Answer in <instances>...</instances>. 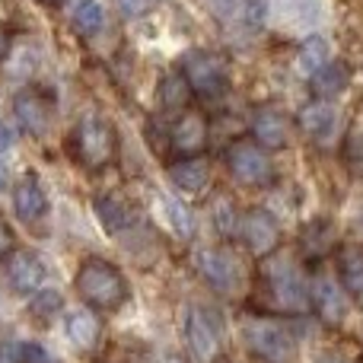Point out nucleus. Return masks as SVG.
Returning <instances> with one entry per match:
<instances>
[{"label": "nucleus", "instance_id": "nucleus-1", "mask_svg": "<svg viewBox=\"0 0 363 363\" xmlns=\"http://www.w3.org/2000/svg\"><path fill=\"white\" fill-rule=\"evenodd\" d=\"M74 287L89 309H102V313L121 309L128 303V294H131L125 274L106 258H86L77 271Z\"/></svg>", "mask_w": 363, "mask_h": 363}, {"label": "nucleus", "instance_id": "nucleus-2", "mask_svg": "<svg viewBox=\"0 0 363 363\" xmlns=\"http://www.w3.org/2000/svg\"><path fill=\"white\" fill-rule=\"evenodd\" d=\"M70 150L83 169H106L118 153V131L102 115H83L74 128Z\"/></svg>", "mask_w": 363, "mask_h": 363}, {"label": "nucleus", "instance_id": "nucleus-3", "mask_svg": "<svg viewBox=\"0 0 363 363\" xmlns=\"http://www.w3.org/2000/svg\"><path fill=\"white\" fill-rule=\"evenodd\" d=\"M182 74H185L191 93L204 96V99H220L230 89V64L217 51H188L182 57Z\"/></svg>", "mask_w": 363, "mask_h": 363}, {"label": "nucleus", "instance_id": "nucleus-4", "mask_svg": "<svg viewBox=\"0 0 363 363\" xmlns=\"http://www.w3.org/2000/svg\"><path fill=\"white\" fill-rule=\"evenodd\" d=\"M264 281H268L271 300L281 313H303L309 306V284L303 281L300 268L290 262L287 255H277L274 262H268V271H264Z\"/></svg>", "mask_w": 363, "mask_h": 363}, {"label": "nucleus", "instance_id": "nucleus-5", "mask_svg": "<svg viewBox=\"0 0 363 363\" xmlns=\"http://www.w3.org/2000/svg\"><path fill=\"white\" fill-rule=\"evenodd\" d=\"M226 169H230V176L236 179L239 185H249V188L268 185L271 176H274L268 150L258 147L255 140H233V144L226 147Z\"/></svg>", "mask_w": 363, "mask_h": 363}, {"label": "nucleus", "instance_id": "nucleus-6", "mask_svg": "<svg viewBox=\"0 0 363 363\" xmlns=\"http://www.w3.org/2000/svg\"><path fill=\"white\" fill-rule=\"evenodd\" d=\"M245 345L255 357H262L264 363H284L294 351L287 328L274 319H255L245 325Z\"/></svg>", "mask_w": 363, "mask_h": 363}, {"label": "nucleus", "instance_id": "nucleus-7", "mask_svg": "<svg viewBox=\"0 0 363 363\" xmlns=\"http://www.w3.org/2000/svg\"><path fill=\"white\" fill-rule=\"evenodd\" d=\"M198 271L217 294L233 296L242 287V268H239L236 255L226 249H204L198 252Z\"/></svg>", "mask_w": 363, "mask_h": 363}, {"label": "nucleus", "instance_id": "nucleus-8", "mask_svg": "<svg viewBox=\"0 0 363 363\" xmlns=\"http://www.w3.org/2000/svg\"><path fill=\"white\" fill-rule=\"evenodd\" d=\"M239 233H242L245 249L255 258L274 255L277 242H281V226H277L274 213H268L264 207H252L239 217Z\"/></svg>", "mask_w": 363, "mask_h": 363}, {"label": "nucleus", "instance_id": "nucleus-9", "mask_svg": "<svg viewBox=\"0 0 363 363\" xmlns=\"http://www.w3.org/2000/svg\"><path fill=\"white\" fill-rule=\"evenodd\" d=\"M309 306L319 313V319L325 325H341L347 315V290L341 287L335 274L319 271L309 281Z\"/></svg>", "mask_w": 363, "mask_h": 363}, {"label": "nucleus", "instance_id": "nucleus-10", "mask_svg": "<svg viewBox=\"0 0 363 363\" xmlns=\"http://www.w3.org/2000/svg\"><path fill=\"white\" fill-rule=\"evenodd\" d=\"M185 341H188V351L198 363H213L220 354V335L217 325L211 322V315L204 309L191 306L185 313Z\"/></svg>", "mask_w": 363, "mask_h": 363}, {"label": "nucleus", "instance_id": "nucleus-11", "mask_svg": "<svg viewBox=\"0 0 363 363\" xmlns=\"http://www.w3.org/2000/svg\"><path fill=\"white\" fill-rule=\"evenodd\" d=\"M207 138H211V125L201 112H182L169 128V144L179 157H198L207 147Z\"/></svg>", "mask_w": 363, "mask_h": 363}, {"label": "nucleus", "instance_id": "nucleus-12", "mask_svg": "<svg viewBox=\"0 0 363 363\" xmlns=\"http://www.w3.org/2000/svg\"><path fill=\"white\" fill-rule=\"evenodd\" d=\"M290 134H294V125L290 118L274 106H262L252 115V140L264 150H281V147L290 144Z\"/></svg>", "mask_w": 363, "mask_h": 363}, {"label": "nucleus", "instance_id": "nucleus-13", "mask_svg": "<svg viewBox=\"0 0 363 363\" xmlns=\"http://www.w3.org/2000/svg\"><path fill=\"white\" fill-rule=\"evenodd\" d=\"M13 207H16V217L26 223H35L48 213V194H45V185L38 182L35 172H26L13 185Z\"/></svg>", "mask_w": 363, "mask_h": 363}, {"label": "nucleus", "instance_id": "nucleus-14", "mask_svg": "<svg viewBox=\"0 0 363 363\" xmlns=\"http://www.w3.org/2000/svg\"><path fill=\"white\" fill-rule=\"evenodd\" d=\"M96 207V217H99L102 230L112 233V236H118V233L131 230L134 223H138V207L131 204L128 198H121V194H99V198L93 201Z\"/></svg>", "mask_w": 363, "mask_h": 363}, {"label": "nucleus", "instance_id": "nucleus-15", "mask_svg": "<svg viewBox=\"0 0 363 363\" xmlns=\"http://www.w3.org/2000/svg\"><path fill=\"white\" fill-rule=\"evenodd\" d=\"M296 125H300V131L306 134V138L328 140L335 134V128H338V108H335L328 99H313L309 106L300 108Z\"/></svg>", "mask_w": 363, "mask_h": 363}, {"label": "nucleus", "instance_id": "nucleus-16", "mask_svg": "<svg viewBox=\"0 0 363 363\" xmlns=\"http://www.w3.org/2000/svg\"><path fill=\"white\" fill-rule=\"evenodd\" d=\"M45 262L29 249H16L10 255V284L19 294H35L45 284Z\"/></svg>", "mask_w": 363, "mask_h": 363}, {"label": "nucleus", "instance_id": "nucleus-17", "mask_svg": "<svg viewBox=\"0 0 363 363\" xmlns=\"http://www.w3.org/2000/svg\"><path fill=\"white\" fill-rule=\"evenodd\" d=\"M347 83H351V67L341 57H332L325 67H319L313 77H309V89H313L315 99H328L332 102L338 93H345Z\"/></svg>", "mask_w": 363, "mask_h": 363}, {"label": "nucleus", "instance_id": "nucleus-18", "mask_svg": "<svg viewBox=\"0 0 363 363\" xmlns=\"http://www.w3.org/2000/svg\"><path fill=\"white\" fill-rule=\"evenodd\" d=\"M64 332H67L70 345L80 347V351H89V347H96V341H99V315L93 313V309L86 306H77L70 309L67 315H64Z\"/></svg>", "mask_w": 363, "mask_h": 363}, {"label": "nucleus", "instance_id": "nucleus-19", "mask_svg": "<svg viewBox=\"0 0 363 363\" xmlns=\"http://www.w3.org/2000/svg\"><path fill=\"white\" fill-rule=\"evenodd\" d=\"M169 179L179 191L188 194H198L207 188L211 182V163L204 157H182L176 163H169Z\"/></svg>", "mask_w": 363, "mask_h": 363}, {"label": "nucleus", "instance_id": "nucleus-20", "mask_svg": "<svg viewBox=\"0 0 363 363\" xmlns=\"http://www.w3.org/2000/svg\"><path fill=\"white\" fill-rule=\"evenodd\" d=\"M13 115H16L19 128L26 134H45V128H48V102L32 89H26L13 99Z\"/></svg>", "mask_w": 363, "mask_h": 363}, {"label": "nucleus", "instance_id": "nucleus-21", "mask_svg": "<svg viewBox=\"0 0 363 363\" xmlns=\"http://www.w3.org/2000/svg\"><path fill=\"white\" fill-rule=\"evenodd\" d=\"M67 23L80 38H93L106 26V10L99 0H67Z\"/></svg>", "mask_w": 363, "mask_h": 363}, {"label": "nucleus", "instance_id": "nucleus-22", "mask_svg": "<svg viewBox=\"0 0 363 363\" xmlns=\"http://www.w3.org/2000/svg\"><path fill=\"white\" fill-rule=\"evenodd\" d=\"M191 86H188V80H185V74L182 70H172V74H166L163 80H160V86H157V102H160V108L163 112H169V115H182V112H188V102H191Z\"/></svg>", "mask_w": 363, "mask_h": 363}, {"label": "nucleus", "instance_id": "nucleus-23", "mask_svg": "<svg viewBox=\"0 0 363 363\" xmlns=\"http://www.w3.org/2000/svg\"><path fill=\"white\" fill-rule=\"evenodd\" d=\"M223 13L242 32H258L268 23V0H223Z\"/></svg>", "mask_w": 363, "mask_h": 363}, {"label": "nucleus", "instance_id": "nucleus-24", "mask_svg": "<svg viewBox=\"0 0 363 363\" xmlns=\"http://www.w3.org/2000/svg\"><path fill=\"white\" fill-rule=\"evenodd\" d=\"M332 61V45H328L325 35H309L306 42L300 45V55H296V67L303 70V74L313 77L319 67H325V64Z\"/></svg>", "mask_w": 363, "mask_h": 363}, {"label": "nucleus", "instance_id": "nucleus-25", "mask_svg": "<svg viewBox=\"0 0 363 363\" xmlns=\"http://www.w3.org/2000/svg\"><path fill=\"white\" fill-rule=\"evenodd\" d=\"M338 271H341V281H345L347 294H363V252L360 249H345L338 252Z\"/></svg>", "mask_w": 363, "mask_h": 363}, {"label": "nucleus", "instance_id": "nucleus-26", "mask_svg": "<svg viewBox=\"0 0 363 363\" xmlns=\"http://www.w3.org/2000/svg\"><path fill=\"white\" fill-rule=\"evenodd\" d=\"M163 211H166V220L169 226L179 233L182 239H191L194 236V213L182 204L179 198H163Z\"/></svg>", "mask_w": 363, "mask_h": 363}, {"label": "nucleus", "instance_id": "nucleus-27", "mask_svg": "<svg viewBox=\"0 0 363 363\" xmlns=\"http://www.w3.org/2000/svg\"><path fill=\"white\" fill-rule=\"evenodd\" d=\"M29 313L42 322H51L61 313V294L57 290H35V296L29 300Z\"/></svg>", "mask_w": 363, "mask_h": 363}, {"label": "nucleus", "instance_id": "nucleus-28", "mask_svg": "<svg viewBox=\"0 0 363 363\" xmlns=\"http://www.w3.org/2000/svg\"><path fill=\"white\" fill-rule=\"evenodd\" d=\"M341 160H345V169L351 172V176L363 179V131L347 134L345 150H341Z\"/></svg>", "mask_w": 363, "mask_h": 363}, {"label": "nucleus", "instance_id": "nucleus-29", "mask_svg": "<svg viewBox=\"0 0 363 363\" xmlns=\"http://www.w3.org/2000/svg\"><path fill=\"white\" fill-rule=\"evenodd\" d=\"M213 226H217L223 236H233V233L239 230L236 211H233L230 201H217V204H213Z\"/></svg>", "mask_w": 363, "mask_h": 363}, {"label": "nucleus", "instance_id": "nucleus-30", "mask_svg": "<svg viewBox=\"0 0 363 363\" xmlns=\"http://www.w3.org/2000/svg\"><path fill=\"white\" fill-rule=\"evenodd\" d=\"M160 0H115V6H118L121 16L128 19H138V16H147L150 10H157Z\"/></svg>", "mask_w": 363, "mask_h": 363}, {"label": "nucleus", "instance_id": "nucleus-31", "mask_svg": "<svg viewBox=\"0 0 363 363\" xmlns=\"http://www.w3.org/2000/svg\"><path fill=\"white\" fill-rule=\"evenodd\" d=\"M16 252V230L10 226V220L0 213V258H10Z\"/></svg>", "mask_w": 363, "mask_h": 363}, {"label": "nucleus", "instance_id": "nucleus-32", "mask_svg": "<svg viewBox=\"0 0 363 363\" xmlns=\"http://www.w3.org/2000/svg\"><path fill=\"white\" fill-rule=\"evenodd\" d=\"M23 363H55L42 345H23Z\"/></svg>", "mask_w": 363, "mask_h": 363}, {"label": "nucleus", "instance_id": "nucleus-33", "mask_svg": "<svg viewBox=\"0 0 363 363\" xmlns=\"http://www.w3.org/2000/svg\"><path fill=\"white\" fill-rule=\"evenodd\" d=\"M10 147H13V134H10V128L0 125V153H6Z\"/></svg>", "mask_w": 363, "mask_h": 363}, {"label": "nucleus", "instance_id": "nucleus-34", "mask_svg": "<svg viewBox=\"0 0 363 363\" xmlns=\"http://www.w3.org/2000/svg\"><path fill=\"white\" fill-rule=\"evenodd\" d=\"M315 363H347V360H341V357H335V354H325V357H319Z\"/></svg>", "mask_w": 363, "mask_h": 363}, {"label": "nucleus", "instance_id": "nucleus-35", "mask_svg": "<svg viewBox=\"0 0 363 363\" xmlns=\"http://www.w3.org/2000/svg\"><path fill=\"white\" fill-rule=\"evenodd\" d=\"M6 188V169H4V163H0V191Z\"/></svg>", "mask_w": 363, "mask_h": 363}, {"label": "nucleus", "instance_id": "nucleus-36", "mask_svg": "<svg viewBox=\"0 0 363 363\" xmlns=\"http://www.w3.org/2000/svg\"><path fill=\"white\" fill-rule=\"evenodd\" d=\"M38 4H45V6H51V4H57V0H38Z\"/></svg>", "mask_w": 363, "mask_h": 363}, {"label": "nucleus", "instance_id": "nucleus-37", "mask_svg": "<svg viewBox=\"0 0 363 363\" xmlns=\"http://www.w3.org/2000/svg\"><path fill=\"white\" fill-rule=\"evenodd\" d=\"M169 363H179V360H169Z\"/></svg>", "mask_w": 363, "mask_h": 363}]
</instances>
